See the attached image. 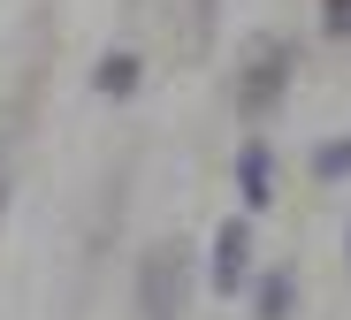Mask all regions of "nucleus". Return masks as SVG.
<instances>
[{
    "label": "nucleus",
    "mask_w": 351,
    "mask_h": 320,
    "mask_svg": "<svg viewBox=\"0 0 351 320\" xmlns=\"http://www.w3.org/2000/svg\"><path fill=\"white\" fill-rule=\"evenodd\" d=\"M130 84H138V53H107V69H99V92H107V99H123Z\"/></svg>",
    "instance_id": "nucleus-6"
},
{
    "label": "nucleus",
    "mask_w": 351,
    "mask_h": 320,
    "mask_svg": "<svg viewBox=\"0 0 351 320\" xmlns=\"http://www.w3.org/2000/svg\"><path fill=\"white\" fill-rule=\"evenodd\" d=\"M282 84H290V53H282V46H267V69H252V77H245V114L260 122V114L282 99Z\"/></svg>",
    "instance_id": "nucleus-3"
},
{
    "label": "nucleus",
    "mask_w": 351,
    "mask_h": 320,
    "mask_svg": "<svg viewBox=\"0 0 351 320\" xmlns=\"http://www.w3.org/2000/svg\"><path fill=\"white\" fill-rule=\"evenodd\" d=\"M313 168H321V175H328V183H336V175H351V138H343V145H328V153H321V160H313Z\"/></svg>",
    "instance_id": "nucleus-7"
},
{
    "label": "nucleus",
    "mask_w": 351,
    "mask_h": 320,
    "mask_svg": "<svg viewBox=\"0 0 351 320\" xmlns=\"http://www.w3.org/2000/svg\"><path fill=\"white\" fill-rule=\"evenodd\" d=\"M138 282H145V320H176V290H184V251H153Z\"/></svg>",
    "instance_id": "nucleus-1"
},
{
    "label": "nucleus",
    "mask_w": 351,
    "mask_h": 320,
    "mask_svg": "<svg viewBox=\"0 0 351 320\" xmlns=\"http://www.w3.org/2000/svg\"><path fill=\"white\" fill-rule=\"evenodd\" d=\"M237 190H245V206H267L275 199V153L267 145H245L237 153Z\"/></svg>",
    "instance_id": "nucleus-4"
},
{
    "label": "nucleus",
    "mask_w": 351,
    "mask_h": 320,
    "mask_svg": "<svg viewBox=\"0 0 351 320\" xmlns=\"http://www.w3.org/2000/svg\"><path fill=\"white\" fill-rule=\"evenodd\" d=\"M245 260H252V229H245V221H229V229L214 236V290H221V297H237V290H245Z\"/></svg>",
    "instance_id": "nucleus-2"
},
{
    "label": "nucleus",
    "mask_w": 351,
    "mask_h": 320,
    "mask_svg": "<svg viewBox=\"0 0 351 320\" xmlns=\"http://www.w3.org/2000/svg\"><path fill=\"white\" fill-rule=\"evenodd\" d=\"M206 16H214V0H199V23H206Z\"/></svg>",
    "instance_id": "nucleus-8"
},
{
    "label": "nucleus",
    "mask_w": 351,
    "mask_h": 320,
    "mask_svg": "<svg viewBox=\"0 0 351 320\" xmlns=\"http://www.w3.org/2000/svg\"><path fill=\"white\" fill-rule=\"evenodd\" d=\"M260 320H290V275L275 267V275H260V305H252Z\"/></svg>",
    "instance_id": "nucleus-5"
}]
</instances>
